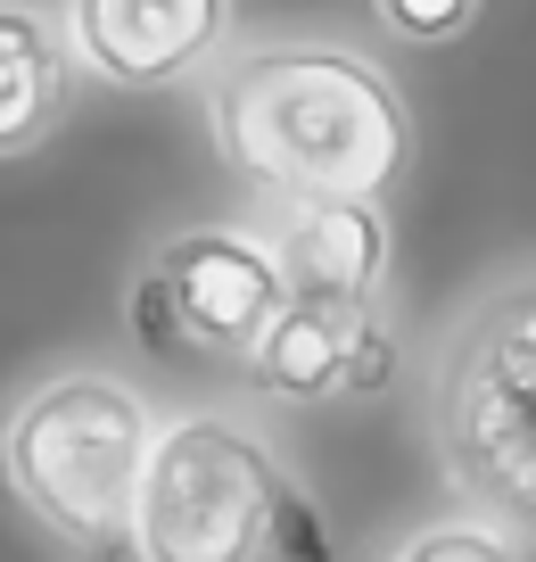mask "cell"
Segmentation results:
<instances>
[{
  "mask_svg": "<svg viewBox=\"0 0 536 562\" xmlns=\"http://www.w3.org/2000/svg\"><path fill=\"white\" fill-rule=\"evenodd\" d=\"M372 9H380V25L404 34V42H454L479 18V0H372Z\"/></svg>",
  "mask_w": 536,
  "mask_h": 562,
  "instance_id": "cell-11",
  "label": "cell"
},
{
  "mask_svg": "<svg viewBox=\"0 0 536 562\" xmlns=\"http://www.w3.org/2000/svg\"><path fill=\"white\" fill-rule=\"evenodd\" d=\"M157 447V414L116 372H58L0 422V488L18 496L58 546L116 554L133 538L140 472Z\"/></svg>",
  "mask_w": 536,
  "mask_h": 562,
  "instance_id": "cell-3",
  "label": "cell"
},
{
  "mask_svg": "<svg viewBox=\"0 0 536 562\" xmlns=\"http://www.w3.org/2000/svg\"><path fill=\"white\" fill-rule=\"evenodd\" d=\"M388 562H520V546L495 521H437L421 538H404Z\"/></svg>",
  "mask_w": 536,
  "mask_h": 562,
  "instance_id": "cell-10",
  "label": "cell"
},
{
  "mask_svg": "<svg viewBox=\"0 0 536 562\" xmlns=\"http://www.w3.org/2000/svg\"><path fill=\"white\" fill-rule=\"evenodd\" d=\"M281 306H289V273H281L273 240L231 224L173 232L149 257V273L133 281V331L140 348H166V356L198 348L240 364Z\"/></svg>",
  "mask_w": 536,
  "mask_h": 562,
  "instance_id": "cell-5",
  "label": "cell"
},
{
  "mask_svg": "<svg viewBox=\"0 0 536 562\" xmlns=\"http://www.w3.org/2000/svg\"><path fill=\"white\" fill-rule=\"evenodd\" d=\"M437 447L454 488L536 529V281H503L437 356Z\"/></svg>",
  "mask_w": 536,
  "mask_h": 562,
  "instance_id": "cell-4",
  "label": "cell"
},
{
  "mask_svg": "<svg viewBox=\"0 0 536 562\" xmlns=\"http://www.w3.org/2000/svg\"><path fill=\"white\" fill-rule=\"evenodd\" d=\"M67 58L116 91H166L215 67L231 42V0H67Z\"/></svg>",
  "mask_w": 536,
  "mask_h": 562,
  "instance_id": "cell-7",
  "label": "cell"
},
{
  "mask_svg": "<svg viewBox=\"0 0 536 562\" xmlns=\"http://www.w3.org/2000/svg\"><path fill=\"white\" fill-rule=\"evenodd\" d=\"M273 257L289 290H339V299H380L388 281V215L380 199H281Z\"/></svg>",
  "mask_w": 536,
  "mask_h": 562,
  "instance_id": "cell-8",
  "label": "cell"
},
{
  "mask_svg": "<svg viewBox=\"0 0 536 562\" xmlns=\"http://www.w3.org/2000/svg\"><path fill=\"white\" fill-rule=\"evenodd\" d=\"M67 108V34L42 9L0 0V158L42 149Z\"/></svg>",
  "mask_w": 536,
  "mask_h": 562,
  "instance_id": "cell-9",
  "label": "cell"
},
{
  "mask_svg": "<svg viewBox=\"0 0 536 562\" xmlns=\"http://www.w3.org/2000/svg\"><path fill=\"white\" fill-rule=\"evenodd\" d=\"M124 546L133 562H322L306 488L240 414H182L157 430Z\"/></svg>",
  "mask_w": 536,
  "mask_h": 562,
  "instance_id": "cell-2",
  "label": "cell"
},
{
  "mask_svg": "<svg viewBox=\"0 0 536 562\" xmlns=\"http://www.w3.org/2000/svg\"><path fill=\"white\" fill-rule=\"evenodd\" d=\"M215 149L273 199H380L413 166V116L372 58L330 42L231 50L207 83Z\"/></svg>",
  "mask_w": 536,
  "mask_h": 562,
  "instance_id": "cell-1",
  "label": "cell"
},
{
  "mask_svg": "<svg viewBox=\"0 0 536 562\" xmlns=\"http://www.w3.org/2000/svg\"><path fill=\"white\" fill-rule=\"evenodd\" d=\"M248 389L281 405H313L339 389H380L388 339H380V299H339V290H289L264 339L240 356Z\"/></svg>",
  "mask_w": 536,
  "mask_h": 562,
  "instance_id": "cell-6",
  "label": "cell"
}]
</instances>
